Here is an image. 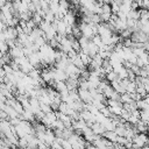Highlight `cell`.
<instances>
[{"label":"cell","instance_id":"cell-1","mask_svg":"<svg viewBox=\"0 0 149 149\" xmlns=\"http://www.w3.org/2000/svg\"><path fill=\"white\" fill-rule=\"evenodd\" d=\"M98 35L100 37H112L113 36V31L111 30V26L108 23H100L99 24Z\"/></svg>","mask_w":149,"mask_h":149},{"label":"cell","instance_id":"cell-2","mask_svg":"<svg viewBox=\"0 0 149 149\" xmlns=\"http://www.w3.org/2000/svg\"><path fill=\"white\" fill-rule=\"evenodd\" d=\"M79 29L81 30V34H83V36H85V37H87L88 40H92L95 35H94V33H93V30H92V28L90 27V24H86V23H80L79 26Z\"/></svg>","mask_w":149,"mask_h":149},{"label":"cell","instance_id":"cell-3","mask_svg":"<svg viewBox=\"0 0 149 149\" xmlns=\"http://www.w3.org/2000/svg\"><path fill=\"white\" fill-rule=\"evenodd\" d=\"M78 94H79L80 100H81L84 104H92V101H93V97L91 95L90 91H85V90L79 88V90H78Z\"/></svg>","mask_w":149,"mask_h":149},{"label":"cell","instance_id":"cell-4","mask_svg":"<svg viewBox=\"0 0 149 149\" xmlns=\"http://www.w3.org/2000/svg\"><path fill=\"white\" fill-rule=\"evenodd\" d=\"M13 59L15 58H21V57H24V54H23V48L21 47H14L13 49H9V52H8Z\"/></svg>","mask_w":149,"mask_h":149},{"label":"cell","instance_id":"cell-5","mask_svg":"<svg viewBox=\"0 0 149 149\" xmlns=\"http://www.w3.org/2000/svg\"><path fill=\"white\" fill-rule=\"evenodd\" d=\"M69 79V76L66 74L65 71L62 70H55V76H54V80L55 81H65Z\"/></svg>","mask_w":149,"mask_h":149},{"label":"cell","instance_id":"cell-6","mask_svg":"<svg viewBox=\"0 0 149 149\" xmlns=\"http://www.w3.org/2000/svg\"><path fill=\"white\" fill-rule=\"evenodd\" d=\"M63 21L68 24V26H74V22H76V16L73 14L72 10H69L68 14L63 17Z\"/></svg>","mask_w":149,"mask_h":149},{"label":"cell","instance_id":"cell-7","mask_svg":"<svg viewBox=\"0 0 149 149\" xmlns=\"http://www.w3.org/2000/svg\"><path fill=\"white\" fill-rule=\"evenodd\" d=\"M92 130H93V133H94L95 135H100V136H104V134L107 132L106 128H105L101 123H98V122H95V123L93 125Z\"/></svg>","mask_w":149,"mask_h":149},{"label":"cell","instance_id":"cell-8","mask_svg":"<svg viewBox=\"0 0 149 149\" xmlns=\"http://www.w3.org/2000/svg\"><path fill=\"white\" fill-rule=\"evenodd\" d=\"M87 127V123L85 120L80 119V120H77V121H72V128L74 130H83L84 128Z\"/></svg>","mask_w":149,"mask_h":149},{"label":"cell","instance_id":"cell-9","mask_svg":"<svg viewBox=\"0 0 149 149\" xmlns=\"http://www.w3.org/2000/svg\"><path fill=\"white\" fill-rule=\"evenodd\" d=\"M5 112L8 114V116H9V120L10 119H16V118H20V114L12 107V106H9V105H7L6 107H5Z\"/></svg>","mask_w":149,"mask_h":149},{"label":"cell","instance_id":"cell-10","mask_svg":"<svg viewBox=\"0 0 149 149\" xmlns=\"http://www.w3.org/2000/svg\"><path fill=\"white\" fill-rule=\"evenodd\" d=\"M54 88H55V90H56L58 93H62V92L66 91V90H68L66 81H56V83H55Z\"/></svg>","mask_w":149,"mask_h":149},{"label":"cell","instance_id":"cell-11","mask_svg":"<svg viewBox=\"0 0 149 149\" xmlns=\"http://www.w3.org/2000/svg\"><path fill=\"white\" fill-rule=\"evenodd\" d=\"M66 85H68V90H69V91H73V90L77 88V86H79V81H78L77 79H71V78H69V79L66 80Z\"/></svg>","mask_w":149,"mask_h":149},{"label":"cell","instance_id":"cell-12","mask_svg":"<svg viewBox=\"0 0 149 149\" xmlns=\"http://www.w3.org/2000/svg\"><path fill=\"white\" fill-rule=\"evenodd\" d=\"M135 127H136L137 132H140V133L146 134V132H148V123H147V122H144V121H142V120H140V121H139V123H137Z\"/></svg>","mask_w":149,"mask_h":149},{"label":"cell","instance_id":"cell-13","mask_svg":"<svg viewBox=\"0 0 149 149\" xmlns=\"http://www.w3.org/2000/svg\"><path fill=\"white\" fill-rule=\"evenodd\" d=\"M102 137H105V139H107L108 141H111V142L115 143L119 136L116 135V133H115V132H106V133L104 134V136H102Z\"/></svg>","mask_w":149,"mask_h":149},{"label":"cell","instance_id":"cell-14","mask_svg":"<svg viewBox=\"0 0 149 149\" xmlns=\"http://www.w3.org/2000/svg\"><path fill=\"white\" fill-rule=\"evenodd\" d=\"M49 8L50 10L56 15L58 12H59V1L57 0H54V1H50V5H49Z\"/></svg>","mask_w":149,"mask_h":149},{"label":"cell","instance_id":"cell-15","mask_svg":"<svg viewBox=\"0 0 149 149\" xmlns=\"http://www.w3.org/2000/svg\"><path fill=\"white\" fill-rule=\"evenodd\" d=\"M78 56L80 57V59L83 61V63L85 64V66L86 65H90L91 64V62H92V58L88 56V55H86V54H84L83 51H80L79 54H78Z\"/></svg>","mask_w":149,"mask_h":149},{"label":"cell","instance_id":"cell-16","mask_svg":"<svg viewBox=\"0 0 149 149\" xmlns=\"http://www.w3.org/2000/svg\"><path fill=\"white\" fill-rule=\"evenodd\" d=\"M51 27H52V24H51V23H49V22H47V21H44V20H43V21H42V23L38 26V28H40L42 31H44L45 34L50 30V28H51Z\"/></svg>","mask_w":149,"mask_h":149},{"label":"cell","instance_id":"cell-17","mask_svg":"<svg viewBox=\"0 0 149 149\" xmlns=\"http://www.w3.org/2000/svg\"><path fill=\"white\" fill-rule=\"evenodd\" d=\"M79 44H80V47H81V50L83 49H86L87 47H88V44H90V42L92 41V40H88L87 37H85V36H81L79 40Z\"/></svg>","mask_w":149,"mask_h":149},{"label":"cell","instance_id":"cell-18","mask_svg":"<svg viewBox=\"0 0 149 149\" xmlns=\"http://www.w3.org/2000/svg\"><path fill=\"white\" fill-rule=\"evenodd\" d=\"M72 64H74V65H76L78 69H80L81 71H84V70H85V64L83 63V61L80 59V57H79V56H78L74 61H72Z\"/></svg>","mask_w":149,"mask_h":149},{"label":"cell","instance_id":"cell-19","mask_svg":"<svg viewBox=\"0 0 149 149\" xmlns=\"http://www.w3.org/2000/svg\"><path fill=\"white\" fill-rule=\"evenodd\" d=\"M113 92H114V90H113V87H112V85H108L105 90H104V95H105V98H107V99H111V97H112V94H113Z\"/></svg>","mask_w":149,"mask_h":149},{"label":"cell","instance_id":"cell-20","mask_svg":"<svg viewBox=\"0 0 149 149\" xmlns=\"http://www.w3.org/2000/svg\"><path fill=\"white\" fill-rule=\"evenodd\" d=\"M114 132L116 133L118 136H123L125 137V135H126V127H125V125H121V126L116 127Z\"/></svg>","mask_w":149,"mask_h":149},{"label":"cell","instance_id":"cell-21","mask_svg":"<svg viewBox=\"0 0 149 149\" xmlns=\"http://www.w3.org/2000/svg\"><path fill=\"white\" fill-rule=\"evenodd\" d=\"M136 105H137V109H142V111L149 109V105L146 102V100H144V99H142V100L137 101V102H136Z\"/></svg>","mask_w":149,"mask_h":149},{"label":"cell","instance_id":"cell-22","mask_svg":"<svg viewBox=\"0 0 149 149\" xmlns=\"http://www.w3.org/2000/svg\"><path fill=\"white\" fill-rule=\"evenodd\" d=\"M0 51H1V56L6 55L7 52H9V47L6 42H0Z\"/></svg>","mask_w":149,"mask_h":149},{"label":"cell","instance_id":"cell-23","mask_svg":"<svg viewBox=\"0 0 149 149\" xmlns=\"http://www.w3.org/2000/svg\"><path fill=\"white\" fill-rule=\"evenodd\" d=\"M132 101H134V100L132 99V97H130L129 93L121 94V102H123V104H130Z\"/></svg>","mask_w":149,"mask_h":149},{"label":"cell","instance_id":"cell-24","mask_svg":"<svg viewBox=\"0 0 149 149\" xmlns=\"http://www.w3.org/2000/svg\"><path fill=\"white\" fill-rule=\"evenodd\" d=\"M106 79H107V81H115L116 79H118V73H115L114 71H112V72H109V73H107L106 74Z\"/></svg>","mask_w":149,"mask_h":149},{"label":"cell","instance_id":"cell-25","mask_svg":"<svg viewBox=\"0 0 149 149\" xmlns=\"http://www.w3.org/2000/svg\"><path fill=\"white\" fill-rule=\"evenodd\" d=\"M126 90H127V93H135L136 92V83L135 81H130Z\"/></svg>","mask_w":149,"mask_h":149},{"label":"cell","instance_id":"cell-26","mask_svg":"<svg viewBox=\"0 0 149 149\" xmlns=\"http://www.w3.org/2000/svg\"><path fill=\"white\" fill-rule=\"evenodd\" d=\"M17 147L21 148V149H28L29 143H28V141H27L24 137H22V139L19 140V146H17Z\"/></svg>","mask_w":149,"mask_h":149},{"label":"cell","instance_id":"cell-27","mask_svg":"<svg viewBox=\"0 0 149 149\" xmlns=\"http://www.w3.org/2000/svg\"><path fill=\"white\" fill-rule=\"evenodd\" d=\"M41 111L43 113H45V114H49V113L54 112L52 108H51V106L50 105H47V104H41Z\"/></svg>","mask_w":149,"mask_h":149},{"label":"cell","instance_id":"cell-28","mask_svg":"<svg viewBox=\"0 0 149 149\" xmlns=\"http://www.w3.org/2000/svg\"><path fill=\"white\" fill-rule=\"evenodd\" d=\"M58 112H61V113L68 115V112H69V106H68V104L62 102V104L59 105V109H58Z\"/></svg>","mask_w":149,"mask_h":149},{"label":"cell","instance_id":"cell-29","mask_svg":"<svg viewBox=\"0 0 149 149\" xmlns=\"http://www.w3.org/2000/svg\"><path fill=\"white\" fill-rule=\"evenodd\" d=\"M144 52H146L144 48H135V49H133V54H134L135 56H137V57L142 56Z\"/></svg>","mask_w":149,"mask_h":149},{"label":"cell","instance_id":"cell-30","mask_svg":"<svg viewBox=\"0 0 149 149\" xmlns=\"http://www.w3.org/2000/svg\"><path fill=\"white\" fill-rule=\"evenodd\" d=\"M92 42H93L97 47H100V45L102 44V38H101L99 35H95V36L92 38Z\"/></svg>","mask_w":149,"mask_h":149},{"label":"cell","instance_id":"cell-31","mask_svg":"<svg viewBox=\"0 0 149 149\" xmlns=\"http://www.w3.org/2000/svg\"><path fill=\"white\" fill-rule=\"evenodd\" d=\"M140 20H148L149 21V10L148 9H141V19Z\"/></svg>","mask_w":149,"mask_h":149},{"label":"cell","instance_id":"cell-32","mask_svg":"<svg viewBox=\"0 0 149 149\" xmlns=\"http://www.w3.org/2000/svg\"><path fill=\"white\" fill-rule=\"evenodd\" d=\"M139 121H140V119L136 118V116H134V115H130V118H129V120H128V122H129L130 125H134V126H136V125L139 123Z\"/></svg>","mask_w":149,"mask_h":149},{"label":"cell","instance_id":"cell-33","mask_svg":"<svg viewBox=\"0 0 149 149\" xmlns=\"http://www.w3.org/2000/svg\"><path fill=\"white\" fill-rule=\"evenodd\" d=\"M127 139L126 137H123V136H119L118 137V140H116V143H119L120 146H122V147H125V144L127 143Z\"/></svg>","mask_w":149,"mask_h":149},{"label":"cell","instance_id":"cell-34","mask_svg":"<svg viewBox=\"0 0 149 149\" xmlns=\"http://www.w3.org/2000/svg\"><path fill=\"white\" fill-rule=\"evenodd\" d=\"M0 116H1V120H6V119L9 120V116L5 111H0Z\"/></svg>","mask_w":149,"mask_h":149},{"label":"cell","instance_id":"cell-35","mask_svg":"<svg viewBox=\"0 0 149 149\" xmlns=\"http://www.w3.org/2000/svg\"><path fill=\"white\" fill-rule=\"evenodd\" d=\"M143 48H144V50H146V51L149 54V42H147V43L144 44V47H143Z\"/></svg>","mask_w":149,"mask_h":149},{"label":"cell","instance_id":"cell-36","mask_svg":"<svg viewBox=\"0 0 149 149\" xmlns=\"http://www.w3.org/2000/svg\"><path fill=\"white\" fill-rule=\"evenodd\" d=\"M144 69H146V71L148 72V76H149V65H147V66H146Z\"/></svg>","mask_w":149,"mask_h":149},{"label":"cell","instance_id":"cell-37","mask_svg":"<svg viewBox=\"0 0 149 149\" xmlns=\"http://www.w3.org/2000/svg\"><path fill=\"white\" fill-rule=\"evenodd\" d=\"M13 149H21V148H19V147H14Z\"/></svg>","mask_w":149,"mask_h":149},{"label":"cell","instance_id":"cell-38","mask_svg":"<svg viewBox=\"0 0 149 149\" xmlns=\"http://www.w3.org/2000/svg\"><path fill=\"white\" fill-rule=\"evenodd\" d=\"M48 149H52V148H51V147H48Z\"/></svg>","mask_w":149,"mask_h":149},{"label":"cell","instance_id":"cell-39","mask_svg":"<svg viewBox=\"0 0 149 149\" xmlns=\"http://www.w3.org/2000/svg\"><path fill=\"white\" fill-rule=\"evenodd\" d=\"M28 149H30V148H28Z\"/></svg>","mask_w":149,"mask_h":149},{"label":"cell","instance_id":"cell-40","mask_svg":"<svg viewBox=\"0 0 149 149\" xmlns=\"http://www.w3.org/2000/svg\"><path fill=\"white\" fill-rule=\"evenodd\" d=\"M148 10H149V9H148Z\"/></svg>","mask_w":149,"mask_h":149},{"label":"cell","instance_id":"cell-41","mask_svg":"<svg viewBox=\"0 0 149 149\" xmlns=\"http://www.w3.org/2000/svg\"><path fill=\"white\" fill-rule=\"evenodd\" d=\"M148 146H149V144H148Z\"/></svg>","mask_w":149,"mask_h":149},{"label":"cell","instance_id":"cell-42","mask_svg":"<svg viewBox=\"0 0 149 149\" xmlns=\"http://www.w3.org/2000/svg\"><path fill=\"white\" fill-rule=\"evenodd\" d=\"M133 149H134V148H133Z\"/></svg>","mask_w":149,"mask_h":149}]
</instances>
